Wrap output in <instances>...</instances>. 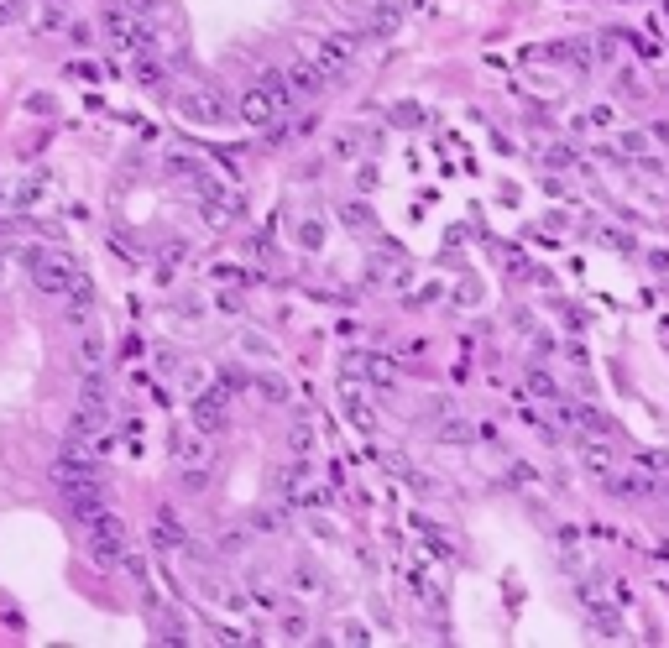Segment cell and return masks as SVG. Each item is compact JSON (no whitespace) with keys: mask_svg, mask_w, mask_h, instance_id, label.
Returning a JSON list of instances; mask_svg holds the SVG:
<instances>
[{"mask_svg":"<svg viewBox=\"0 0 669 648\" xmlns=\"http://www.w3.org/2000/svg\"><path fill=\"white\" fill-rule=\"evenodd\" d=\"M89 560L105 565V570L126 560V523L120 518H110V512H95V518H89Z\"/></svg>","mask_w":669,"mask_h":648,"instance_id":"cell-1","label":"cell"},{"mask_svg":"<svg viewBox=\"0 0 669 648\" xmlns=\"http://www.w3.org/2000/svg\"><path fill=\"white\" fill-rule=\"evenodd\" d=\"M465 440H471V429H465V424H445V444H465Z\"/></svg>","mask_w":669,"mask_h":648,"instance_id":"cell-22","label":"cell"},{"mask_svg":"<svg viewBox=\"0 0 669 648\" xmlns=\"http://www.w3.org/2000/svg\"><path fill=\"white\" fill-rule=\"evenodd\" d=\"M26 110H32V115H47L52 100H47V95H26Z\"/></svg>","mask_w":669,"mask_h":648,"instance_id":"cell-23","label":"cell"},{"mask_svg":"<svg viewBox=\"0 0 669 648\" xmlns=\"http://www.w3.org/2000/svg\"><path fill=\"white\" fill-rule=\"evenodd\" d=\"M173 455H178V466H183V471H194V466H209V444L199 440V434H183V440L173 444Z\"/></svg>","mask_w":669,"mask_h":648,"instance_id":"cell-9","label":"cell"},{"mask_svg":"<svg viewBox=\"0 0 669 648\" xmlns=\"http://www.w3.org/2000/svg\"><path fill=\"white\" fill-rule=\"evenodd\" d=\"M157 544H183V528L173 512H163V523H157Z\"/></svg>","mask_w":669,"mask_h":648,"instance_id":"cell-15","label":"cell"},{"mask_svg":"<svg viewBox=\"0 0 669 648\" xmlns=\"http://www.w3.org/2000/svg\"><path fill=\"white\" fill-rule=\"evenodd\" d=\"M225 398H231V387L225 382H215V387H204L194 398V429L199 434H220L225 429Z\"/></svg>","mask_w":669,"mask_h":648,"instance_id":"cell-5","label":"cell"},{"mask_svg":"<svg viewBox=\"0 0 669 648\" xmlns=\"http://www.w3.org/2000/svg\"><path fill=\"white\" fill-rule=\"evenodd\" d=\"M235 115H240L246 126H272V121H277L283 110H277V100H272V95H267V89L257 84V89H246V95H240Z\"/></svg>","mask_w":669,"mask_h":648,"instance_id":"cell-7","label":"cell"},{"mask_svg":"<svg viewBox=\"0 0 669 648\" xmlns=\"http://www.w3.org/2000/svg\"><path fill=\"white\" fill-rule=\"evenodd\" d=\"M257 387H262L272 403H288V382H277V377H257Z\"/></svg>","mask_w":669,"mask_h":648,"instance_id":"cell-18","label":"cell"},{"mask_svg":"<svg viewBox=\"0 0 669 648\" xmlns=\"http://www.w3.org/2000/svg\"><path fill=\"white\" fill-rule=\"evenodd\" d=\"M0 272H6V251H0Z\"/></svg>","mask_w":669,"mask_h":648,"instance_id":"cell-26","label":"cell"},{"mask_svg":"<svg viewBox=\"0 0 669 648\" xmlns=\"http://www.w3.org/2000/svg\"><path fill=\"white\" fill-rule=\"evenodd\" d=\"M581 455H586V471H596V476H607V471H612V455H607V444H586Z\"/></svg>","mask_w":669,"mask_h":648,"instance_id":"cell-13","label":"cell"},{"mask_svg":"<svg viewBox=\"0 0 669 648\" xmlns=\"http://www.w3.org/2000/svg\"><path fill=\"white\" fill-rule=\"evenodd\" d=\"M136 6H141V11H146V6H157V0H136Z\"/></svg>","mask_w":669,"mask_h":648,"instance_id":"cell-25","label":"cell"},{"mask_svg":"<svg viewBox=\"0 0 669 648\" xmlns=\"http://www.w3.org/2000/svg\"><path fill=\"white\" fill-rule=\"evenodd\" d=\"M392 121H397V126H413V121H424V110H419V105H397Z\"/></svg>","mask_w":669,"mask_h":648,"instance_id":"cell-20","label":"cell"},{"mask_svg":"<svg viewBox=\"0 0 669 648\" xmlns=\"http://www.w3.org/2000/svg\"><path fill=\"white\" fill-rule=\"evenodd\" d=\"M528 387H533V392H539V398H554V382H549V377H544V372H533V377H528Z\"/></svg>","mask_w":669,"mask_h":648,"instance_id":"cell-21","label":"cell"},{"mask_svg":"<svg viewBox=\"0 0 669 648\" xmlns=\"http://www.w3.org/2000/svg\"><path fill=\"white\" fill-rule=\"evenodd\" d=\"M340 225H351V230H371V209L366 204H340Z\"/></svg>","mask_w":669,"mask_h":648,"instance_id":"cell-12","label":"cell"},{"mask_svg":"<svg viewBox=\"0 0 669 648\" xmlns=\"http://www.w3.org/2000/svg\"><path fill=\"white\" fill-rule=\"evenodd\" d=\"M607 486H612L617 497H644V492H648V476H644V471H622V476H607Z\"/></svg>","mask_w":669,"mask_h":648,"instance_id":"cell-10","label":"cell"},{"mask_svg":"<svg viewBox=\"0 0 669 648\" xmlns=\"http://www.w3.org/2000/svg\"><path fill=\"white\" fill-rule=\"evenodd\" d=\"M356 147H361L356 131H340V136H334V157H356Z\"/></svg>","mask_w":669,"mask_h":648,"instance_id":"cell-19","label":"cell"},{"mask_svg":"<svg viewBox=\"0 0 669 648\" xmlns=\"http://www.w3.org/2000/svg\"><path fill=\"white\" fill-rule=\"evenodd\" d=\"M136 78H141L146 89H157V84H163V63H157V58H141V63H136Z\"/></svg>","mask_w":669,"mask_h":648,"instance_id":"cell-16","label":"cell"},{"mask_svg":"<svg viewBox=\"0 0 669 648\" xmlns=\"http://www.w3.org/2000/svg\"><path fill=\"white\" fill-rule=\"evenodd\" d=\"M298 246H303V251H319V246H325V225H319V220L298 225Z\"/></svg>","mask_w":669,"mask_h":648,"instance_id":"cell-14","label":"cell"},{"mask_svg":"<svg viewBox=\"0 0 669 648\" xmlns=\"http://www.w3.org/2000/svg\"><path fill=\"white\" fill-rule=\"evenodd\" d=\"M58 492H63V502H69V512H74V518H84V523L105 507V486L95 481V476H78V481H58Z\"/></svg>","mask_w":669,"mask_h":648,"instance_id":"cell-4","label":"cell"},{"mask_svg":"<svg viewBox=\"0 0 669 648\" xmlns=\"http://www.w3.org/2000/svg\"><path fill=\"white\" fill-rule=\"evenodd\" d=\"M591 623H596V632H607V638H617V632H622L617 612H612L607 601H591Z\"/></svg>","mask_w":669,"mask_h":648,"instance_id":"cell-11","label":"cell"},{"mask_svg":"<svg viewBox=\"0 0 669 648\" xmlns=\"http://www.w3.org/2000/svg\"><path fill=\"white\" fill-rule=\"evenodd\" d=\"M32 283L42 288V293H58V298H63V293L78 283V267H74L69 257H52V251H42V257L32 261Z\"/></svg>","mask_w":669,"mask_h":648,"instance_id":"cell-3","label":"cell"},{"mask_svg":"<svg viewBox=\"0 0 669 648\" xmlns=\"http://www.w3.org/2000/svg\"><path fill=\"white\" fill-rule=\"evenodd\" d=\"M288 84H293V95H319V89H325L330 78L319 73L314 63H293V69H288Z\"/></svg>","mask_w":669,"mask_h":648,"instance_id":"cell-8","label":"cell"},{"mask_svg":"<svg viewBox=\"0 0 669 648\" xmlns=\"http://www.w3.org/2000/svg\"><path fill=\"white\" fill-rule=\"evenodd\" d=\"M69 78H78V84H95V78H100V69H95L89 58H74V63H69Z\"/></svg>","mask_w":669,"mask_h":648,"instance_id":"cell-17","label":"cell"},{"mask_svg":"<svg viewBox=\"0 0 669 648\" xmlns=\"http://www.w3.org/2000/svg\"><path fill=\"white\" fill-rule=\"evenodd\" d=\"M345 638H351V643H371V632L361 628V623H345Z\"/></svg>","mask_w":669,"mask_h":648,"instance_id":"cell-24","label":"cell"},{"mask_svg":"<svg viewBox=\"0 0 669 648\" xmlns=\"http://www.w3.org/2000/svg\"><path fill=\"white\" fill-rule=\"evenodd\" d=\"M178 115L189 126H225L231 110H225V100L215 95V89H183L178 95Z\"/></svg>","mask_w":669,"mask_h":648,"instance_id":"cell-2","label":"cell"},{"mask_svg":"<svg viewBox=\"0 0 669 648\" xmlns=\"http://www.w3.org/2000/svg\"><path fill=\"white\" fill-rule=\"evenodd\" d=\"M105 37H110V47H120V52H136V47L152 42V26H141L136 16H126V11H110V16H105Z\"/></svg>","mask_w":669,"mask_h":648,"instance_id":"cell-6","label":"cell"}]
</instances>
